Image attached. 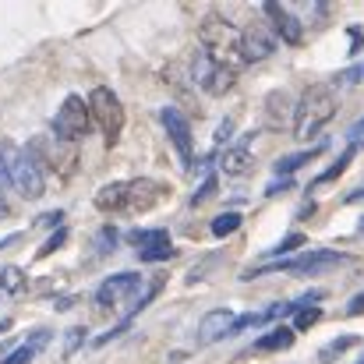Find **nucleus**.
Masks as SVG:
<instances>
[{
    "label": "nucleus",
    "instance_id": "1",
    "mask_svg": "<svg viewBox=\"0 0 364 364\" xmlns=\"http://www.w3.org/2000/svg\"><path fill=\"white\" fill-rule=\"evenodd\" d=\"M198 43H202V53L213 60V64H220V68H227V71H241L244 64V46H241V32L234 28V21L230 18H223V14H205L202 18V25H198Z\"/></svg>",
    "mask_w": 364,
    "mask_h": 364
},
{
    "label": "nucleus",
    "instance_id": "2",
    "mask_svg": "<svg viewBox=\"0 0 364 364\" xmlns=\"http://www.w3.org/2000/svg\"><path fill=\"white\" fill-rule=\"evenodd\" d=\"M0 173H4V181L21 195V198H43V191H46V177H43V166H39V159L28 152V149H21V145H14V141H4L0 145Z\"/></svg>",
    "mask_w": 364,
    "mask_h": 364
},
{
    "label": "nucleus",
    "instance_id": "3",
    "mask_svg": "<svg viewBox=\"0 0 364 364\" xmlns=\"http://www.w3.org/2000/svg\"><path fill=\"white\" fill-rule=\"evenodd\" d=\"M156 195H159V184L138 177V181H114L100 188L92 202L100 213H138V209L156 205Z\"/></svg>",
    "mask_w": 364,
    "mask_h": 364
},
{
    "label": "nucleus",
    "instance_id": "4",
    "mask_svg": "<svg viewBox=\"0 0 364 364\" xmlns=\"http://www.w3.org/2000/svg\"><path fill=\"white\" fill-rule=\"evenodd\" d=\"M333 117H336V92L326 89V85H311L297 100V114H294V134H297V141H308L311 134H318Z\"/></svg>",
    "mask_w": 364,
    "mask_h": 364
},
{
    "label": "nucleus",
    "instance_id": "5",
    "mask_svg": "<svg viewBox=\"0 0 364 364\" xmlns=\"http://www.w3.org/2000/svg\"><path fill=\"white\" fill-rule=\"evenodd\" d=\"M89 114H92V124L103 131V141L107 145H117L124 127V103L110 92V89H92L89 92Z\"/></svg>",
    "mask_w": 364,
    "mask_h": 364
},
{
    "label": "nucleus",
    "instance_id": "6",
    "mask_svg": "<svg viewBox=\"0 0 364 364\" xmlns=\"http://www.w3.org/2000/svg\"><path fill=\"white\" fill-rule=\"evenodd\" d=\"M347 262V255H340V251H308V255H297V258H279V262H269V265H262V269H251V272H244V276H262V272H276V269H287V272H301V276H315V272H329V269H336V265H343Z\"/></svg>",
    "mask_w": 364,
    "mask_h": 364
},
{
    "label": "nucleus",
    "instance_id": "7",
    "mask_svg": "<svg viewBox=\"0 0 364 364\" xmlns=\"http://www.w3.org/2000/svg\"><path fill=\"white\" fill-rule=\"evenodd\" d=\"M89 127H92L89 103H85L82 96H68V100L60 103L57 117H53V131H57V138H64V141H78V138H85V134H89Z\"/></svg>",
    "mask_w": 364,
    "mask_h": 364
},
{
    "label": "nucleus",
    "instance_id": "8",
    "mask_svg": "<svg viewBox=\"0 0 364 364\" xmlns=\"http://www.w3.org/2000/svg\"><path fill=\"white\" fill-rule=\"evenodd\" d=\"M191 82H195L198 89L213 92V96H227V92L234 89L237 75L227 71V68H220V64H213L205 53H195V57H191Z\"/></svg>",
    "mask_w": 364,
    "mask_h": 364
},
{
    "label": "nucleus",
    "instance_id": "9",
    "mask_svg": "<svg viewBox=\"0 0 364 364\" xmlns=\"http://www.w3.org/2000/svg\"><path fill=\"white\" fill-rule=\"evenodd\" d=\"M159 121H163V127H166L170 145L177 149L181 163H184V166H191V163H195V131H191L188 117H184L177 107H163V110H159Z\"/></svg>",
    "mask_w": 364,
    "mask_h": 364
},
{
    "label": "nucleus",
    "instance_id": "10",
    "mask_svg": "<svg viewBox=\"0 0 364 364\" xmlns=\"http://www.w3.org/2000/svg\"><path fill=\"white\" fill-rule=\"evenodd\" d=\"M276 32L265 25V21H251L241 32V46H244V60L247 64H258V60H269L272 50H276Z\"/></svg>",
    "mask_w": 364,
    "mask_h": 364
},
{
    "label": "nucleus",
    "instance_id": "11",
    "mask_svg": "<svg viewBox=\"0 0 364 364\" xmlns=\"http://www.w3.org/2000/svg\"><path fill=\"white\" fill-rule=\"evenodd\" d=\"M131 244H134V251H138L141 262H166V258H173V241H170V234L159 230V227H152V230H134V234H131Z\"/></svg>",
    "mask_w": 364,
    "mask_h": 364
},
{
    "label": "nucleus",
    "instance_id": "12",
    "mask_svg": "<svg viewBox=\"0 0 364 364\" xmlns=\"http://www.w3.org/2000/svg\"><path fill=\"white\" fill-rule=\"evenodd\" d=\"M265 18L272 21V32H276V39H287L290 46H297V43H304V21L290 11V7H283V4H265Z\"/></svg>",
    "mask_w": 364,
    "mask_h": 364
},
{
    "label": "nucleus",
    "instance_id": "13",
    "mask_svg": "<svg viewBox=\"0 0 364 364\" xmlns=\"http://www.w3.org/2000/svg\"><path fill=\"white\" fill-rule=\"evenodd\" d=\"M138 287H141V276H138V272H114V276H107V279L100 283L96 304H100V308H110V304L124 301L127 294H134Z\"/></svg>",
    "mask_w": 364,
    "mask_h": 364
},
{
    "label": "nucleus",
    "instance_id": "14",
    "mask_svg": "<svg viewBox=\"0 0 364 364\" xmlns=\"http://www.w3.org/2000/svg\"><path fill=\"white\" fill-rule=\"evenodd\" d=\"M234 311L230 308H213L209 315H202V322H198V333H195V340H198V347H209V343H216V340H223L227 333H234Z\"/></svg>",
    "mask_w": 364,
    "mask_h": 364
},
{
    "label": "nucleus",
    "instance_id": "15",
    "mask_svg": "<svg viewBox=\"0 0 364 364\" xmlns=\"http://www.w3.org/2000/svg\"><path fill=\"white\" fill-rule=\"evenodd\" d=\"M294 114H297V103H290V96H287L283 89L269 92V100H265V117H269V127H283L287 121H294Z\"/></svg>",
    "mask_w": 364,
    "mask_h": 364
},
{
    "label": "nucleus",
    "instance_id": "16",
    "mask_svg": "<svg viewBox=\"0 0 364 364\" xmlns=\"http://www.w3.org/2000/svg\"><path fill=\"white\" fill-rule=\"evenodd\" d=\"M220 166H223V173L227 177H244L251 166H255V156H251V149L237 141V145H230L223 156H220Z\"/></svg>",
    "mask_w": 364,
    "mask_h": 364
},
{
    "label": "nucleus",
    "instance_id": "17",
    "mask_svg": "<svg viewBox=\"0 0 364 364\" xmlns=\"http://www.w3.org/2000/svg\"><path fill=\"white\" fill-rule=\"evenodd\" d=\"M46 340H50V329H36V333H32V336H28V340H25L18 350H11V354H7L0 364H28L36 354H39V350H43V347H46Z\"/></svg>",
    "mask_w": 364,
    "mask_h": 364
},
{
    "label": "nucleus",
    "instance_id": "18",
    "mask_svg": "<svg viewBox=\"0 0 364 364\" xmlns=\"http://www.w3.org/2000/svg\"><path fill=\"white\" fill-rule=\"evenodd\" d=\"M322 149H326V141H322V145H315V149H304V152H294V156H283V159H276V166H272V170H276L279 177H290L294 170H301L304 163H311V159H315V156H318Z\"/></svg>",
    "mask_w": 364,
    "mask_h": 364
},
{
    "label": "nucleus",
    "instance_id": "19",
    "mask_svg": "<svg viewBox=\"0 0 364 364\" xmlns=\"http://www.w3.org/2000/svg\"><path fill=\"white\" fill-rule=\"evenodd\" d=\"M287 347H294V329L290 326H276L272 333L255 340V350H287Z\"/></svg>",
    "mask_w": 364,
    "mask_h": 364
},
{
    "label": "nucleus",
    "instance_id": "20",
    "mask_svg": "<svg viewBox=\"0 0 364 364\" xmlns=\"http://www.w3.org/2000/svg\"><path fill=\"white\" fill-rule=\"evenodd\" d=\"M350 159H354V149H347V152H343V156H340V159H336V163H333V166L326 170V173H318V177L311 181V188H322V184L336 181V177H340V173H343V170L350 166Z\"/></svg>",
    "mask_w": 364,
    "mask_h": 364
},
{
    "label": "nucleus",
    "instance_id": "21",
    "mask_svg": "<svg viewBox=\"0 0 364 364\" xmlns=\"http://www.w3.org/2000/svg\"><path fill=\"white\" fill-rule=\"evenodd\" d=\"M241 213H223V216H216L213 220V234L216 237H230V234H237L241 230Z\"/></svg>",
    "mask_w": 364,
    "mask_h": 364
},
{
    "label": "nucleus",
    "instance_id": "22",
    "mask_svg": "<svg viewBox=\"0 0 364 364\" xmlns=\"http://www.w3.org/2000/svg\"><path fill=\"white\" fill-rule=\"evenodd\" d=\"M0 287H4L7 294H21V290H25V272H21L18 265H4V272H0Z\"/></svg>",
    "mask_w": 364,
    "mask_h": 364
},
{
    "label": "nucleus",
    "instance_id": "23",
    "mask_svg": "<svg viewBox=\"0 0 364 364\" xmlns=\"http://www.w3.org/2000/svg\"><path fill=\"white\" fill-rule=\"evenodd\" d=\"M354 343H361V340H358V336H336V340H333V343H329V347H326V350L318 354V358H322V361L329 364V361H333V358H340V354H347V350H350Z\"/></svg>",
    "mask_w": 364,
    "mask_h": 364
},
{
    "label": "nucleus",
    "instance_id": "24",
    "mask_svg": "<svg viewBox=\"0 0 364 364\" xmlns=\"http://www.w3.org/2000/svg\"><path fill=\"white\" fill-rule=\"evenodd\" d=\"M117 244H121V237H117V230H114V227H100V230H96V251H100V255L114 251Z\"/></svg>",
    "mask_w": 364,
    "mask_h": 364
},
{
    "label": "nucleus",
    "instance_id": "25",
    "mask_svg": "<svg viewBox=\"0 0 364 364\" xmlns=\"http://www.w3.org/2000/svg\"><path fill=\"white\" fill-rule=\"evenodd\" d=\"M290 308H301V311H297V322H294V329H311V326L322 318V311H318V308H308V304H290Z\"/></svg>",
    "mask_w": 364,
    "mask_h": 364
},
{
    "label": "nucleus",
    "instance_id": "26",
    "mask_svg": "<svg viewBox=\"0 0 364 364\" xmlns=\"http://www.w3.org/2000/svg\"><path fill=\"white\" fill-rule=\"evenodd\" d=\"M216 188H220V181H216V173H205V184L191 195V205H205V198H213L216 195Z\"/></svg>",
    "mask_w": 364,
    "mask_h": 364
},
{
    "label": "nucleus",
    "instance_id": "27",
    "mask_svg": "<svg viewBox=\"0 0 364 364\" xmlns=\"http://www.w3.org/2000/svg\"><path fill=\"white\" fill-rule=\"evenodd\" d=\"M301 244H304V234H290V237H283V241L269 251V258H279V255H287V251H294V247H301Z\"/></svg>",
    "mask_w": 364,
    "mask_h": 364
},
{
    "label": "nucleus",
    "instance_id": "28",
    "mask_svg": "<svg viewBox=\"0 0 364 364\" xmlns=\"http://www.w3.org/2000/svg\"><path fill=\"white\" fill-rule=\"evenodd\" d=\"M64 241H68V230H64V227H57V234H50V241L39 247V255H36V258H46V255H53V251H57V247H60Z\"/></svg>",
    "mask_w": 364,
    "mask_h": 364
},
{
    "label": "nucleus",
    "instance_id": "29",
    "mask_svg": "<svg viewBox=\"0 0 364 364\" xmlns=\"http://www.w3.org/2000/svg\"><path fill=\"white\" fill-rule=\"evenodd\" d=\"M68 343H64V354H75L78 347H82V340H85V326H75V329H68V336H64Z\"/></svg>",
    "mask_w": 364,
    "mask_h": 364
},
{
    "label": "nucleus",
    "instance_id": "30",
    "mask_svg": "<svg viewBox=\"0 0 364 364\" xmlns=\"http://www.w3.org/2000/svg\"><path fill=\"white\" fill-rule=\"evenodd\" d=\"M361 311H364V294H358V297H354V301L347 304V315L354 318V315H361Z\"/></svg>",
    "mask_w": 364,
    "mask_h": 364
},
{
    "label": "nucleus",
    "instance_id": "31",
    "mask_svg": "<svg viewBox=\"0 0 364 364\" xmlns=\"http://www.w3.org/2000/svg\"><path fill=\"white\" fill-rule=\"evenodd\" d=\"M230 134H234V121H223L220 124V131H216V145H220L223 138H230Z\"/></svg>",
    "mask_w": 364,
    "mask_h": 364
},
{
    "label": "nucleus",
    "instance_id": "32",
    "mask_svg": "<svg viewBox=\"0 0 364 364\" xmlns=\"http://www.w3.org/2000/svg\"><path fill=\"white\" fill-rule=\"evenodd\" d=\"M4 184H7V181H4V173H0V216L11 213V205H7V198H4Z\"/></svg>",
    "mask_w": 364,
    "mask_h": 364
},
{
    "label": "nucleus",
    "instance_id": "33",
    "mask_svg": "<svg viewBox=\"0 0 364 364\" xmlns=\"http://www.w3.org/2000/svg\"><path fill=\"white\" fill-rule=\"evenodd\" d=\"M358 78H361V71H347V75H343V78H340V85H354V82H358Z\"/></svg>",
    "mask_w": 364,
    "mask_h": 364
},
{
    "label": "nucleus",
    "instance_id": "34",
    "mask_svg": "<svg viewBox=\"0 0 364 364\" xmlns=\"http://www.w3.org/2000/svg\"><path fill=\"white\" fill-rule=\"evenodd\" d=\"M361 134H364V121L358 124V127H354V131H350V138H361Z\"/></svg>",
    "mask_w": 364,
    "mask_h": 364
},
{
    "label": "nucleus",
    "instance_id": "35",
    "mask_svg": "<svg viewBox=\"0 0 364 364\" xmlns=\"http://www.w3.org/2000/svg\"><path fill=\"white\" fill-rule=\"evenodd\" d=\"M18 241V237H4V241H0V247H7V244H14Z\"/></svg>",
    "mask_w": 364,
    "mask_h": 364
},
{
    "label": "nucleus",
    "instance_id": "36",
    "mask_svg": "<svg viewBox=\"0 0 364 364\" xmlns=\"http://www.w3.org/2000/svg\"><path fill=\"white\" fill-rule=\"evenodd\" d=\"M11 329V322H0V333H7Z\"/></svg>",
    "mask_w": 364,
    "mask_h": 364
},
{
    "label": "nucleus",
    "instance_id": "37",
    "mask_svg": "<svg viewBox=\"0 0 364 364\" xmlns=\"http://www.w3.org/2000/svg\"><path fill=\"white\" fill-rule=\"evenodd\" d=\"M354 364H364V354H361V358H358V361H354Z\"/></svg>",
    "mask_w": 364,
    "mask_h": 364
},
{
    "label": "nucleus",
    "instance_id": "38",
    "mask_svg": "<svg viewBox=\"0 0 364 364\" xmlns=\"http://www.w3.org/2000/svg\"><path fill=\"white\" fill-rule=\"evenodd\" d=\"M361 230H364V220H361Z\"/></svg>",
    "mask_w": 364,
    "mask_h": 364
}]
</instances>
